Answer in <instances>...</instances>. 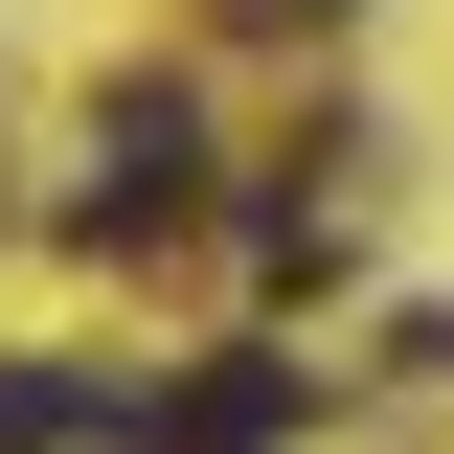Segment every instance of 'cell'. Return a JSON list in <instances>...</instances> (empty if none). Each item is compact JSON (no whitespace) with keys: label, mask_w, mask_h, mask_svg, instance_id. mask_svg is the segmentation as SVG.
<instances>
[{"label":"cell","mask_w":454,"mask_h":454,"mask_svg":"<svg viewBox=\"0 0 454 454\" xmlns=\"http://www.w3.org/2000/svg\"><path fill=\"white\" fill-rule=\"evenodd\" d=\"M91 160H114V182H91L68 227H91V250H160V227L205 205V114H182V91H114V114H91Z\"/></svg>","instance_id":"1"},{"label":"cell","mask_w":454,"mask_h":454,"mask_svg":"<svg viewBox=\"0 0 454 454\" xmlns=\"http://www.w3.org/2000/svg\"><path fill=\"white\" fill-rule=\"evenodd\" d=\"M295 409H318V387H295V340H227L205 387H160V409H137V454H273Z\"/></svg>","instance_id":"2"},{"label":"cell","mask_w":454,"mask_h":454,"mask_svg":"<svg viewBox=\"0 0 454 454\" xmlns=\"http://www.w3.org/2000/svg\"><path fill=\"white\" fill-rule=\"evenodd\" d=\"M91 432H137L91 364H0V454H91Z\"/></svg>","instance_id":"3"},{"label":"cell","mask_w":454,"mask_h":454,"mask_svg":"<svg viewBox=\"0 0 454 454\" xmlns=\"http://www.w3.org/2000/svg\"><path fill=\"white\" fill-rule=\"evenodd\" d=\"M250 23H340V0H250Z\"/></svg>","instance_id":"4"}]
</instances>
